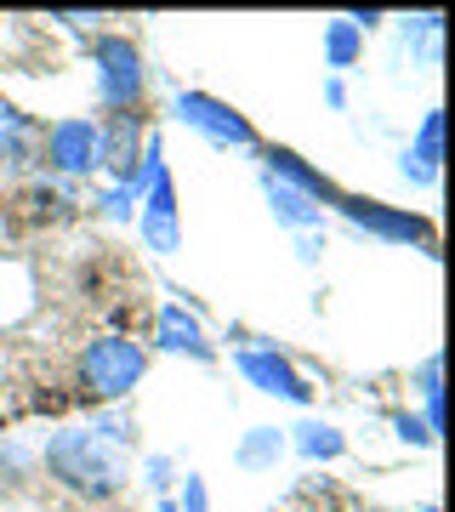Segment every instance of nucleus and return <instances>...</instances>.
<instances>
[{
  "instance_id": "1",
  "label": "nucleus",
  "mask_w": 455,
  "mask_h": 512,
  "mask_svg": "<svg viewBox=\"0 0 455 512\" xmlns=\"http://www.w3.org/2000/svg\"><path fill=\"white\" fill-rule=\"evenodd\" d=\"M126 450H131V421L103 416V421H91V427L52 433V444H46V473L69 495L109 501L126 484Z\"/></svg>"
},
{
  "instance_id": "2",
  "label": "nucleus",
  "mask_w": 455,
  "mask_h": 512,
  "mask_svg": "<svg viewBox=\"0 0 455 512\" xmlns=\"http://www.w3.org/2000/svg\"><path fill=\"white\" fill-rule=\"evenodd\" d=\"M148 370V353L137 348V342H126V336H97L86 353H80V387H86L91 399H126L131 387L143 382Z\"/></svg>"
},
{
  "instance_id": "3",
  "label": "nucleus",
  "mask_w": 455,
  "mask_h": 512,
  "mask_svg": "<svg viewBox=\"0 0 455 512\" xmlns=\"http://www.w3.org/2000/svg\"><path fill=\"white\" fill-rule=\"evenodd\" d=\"M91 69H97V97L109 103V114H126L143 103V57L120 35H103L91 46Z\"/></svg>"
},
{
  "instance_id": "4",
  "label": "nucleus",
  "mask_w": 455,
  "mask_h": 512,
  "mask_svg": "<svg viewBox=\"0 0 455 512\" xmlns=\"http://www.w3.org/2000/svg\"><path fill=\"white\" fill-rule=\"evenodd\" d=\"M137 188H148V211H143V239L154 245V251H177L182 234H177V194H171V171H165L160 160V143H148L143 154V171H137Z\"/></svg>"
},
{
  "instance_id": "5",
  "label": "nucleus",
  "mask_w": 455,
  "mask_h": 512,
  "mask_svg": "<svg viewBox=\"0 0 455 512\" xmlns=\"http://www.w3.org/2000/svg\"><path fill=\"white\" fill-rule=\"evenodd\" d=\"M137 148H143V114H137V109L109 114V120L97 126V165H109L114 183L131 188V194H137V171H143Z\"/></svg>"
},
{
  "instance_id": "6",
  "label": "nucleus",
  "mask_w": 455,
  "mask_h": 512,
  "mask_svg": "<svg viewBox=\"0 0 455 512\" xmlns=\"http://www.w3.org/2000/svg\"><path fill=\"white\" fill-rule=\"evenodd\" d=\"M177 114H182V126H194L200 137H211L217 148H251L256 143L251 120L234 114L228 103H217V97H205V92H182L177 97Z\"/></svg>"
},
{
  "instance_id": "7",
  "label": "nucleus",
  "mask_w": 455,
  "mask_h": 512,
  "mask_svg": "<svg viewBox=\"0 0 455 512\" xmlns=\"http://www.w3.org/2000/svg\"><path fill=\"white\" fill-rule=\"evenodd\" d=\"M46 160L63 177H80V171H97V126L91 120H57L46 131Z\"/></svg>"
},
{
  "instance_id": "8",
  "label": "nucleus",
  "mask_w": 455,
  "mask_h": 512,
  "mask_svg": "<svg viewBox=\"0 0 455 512\" xmlns=\"http://www.w3.org/2000/svg\"><path fill=\"white\" fill-rule=\"evenodd\" d=\"M239 370H245V382H256L262 393H273V399H291V404H308V393L313 387L296 376L279 353H268V348H245L239 353Z\"/></svg>"
},
{
  "instance_id": "9",
  "label": "nucleus",
  "mask_w": 455,
  "mask_h": 512,
  "mask_svg": "<svg viewBox=\"0 0 455 512\" xmlns=\"http://www.w3.org/2000/svg\"><path fill=\"white\" fill-rule=\"evenodd\" d=\"M154 336H160V348H171V353L211 359V342H205L200 319H194V313H182V308H160V319H154Z\"/></svg>"
},
{
  "instance_id": "10",
  "label": "nucleus",
  "mask_w": 455,
  "mask_h": 512,
  "mask_svg": "<svg viewBox=\"0 0 455 512\" xmlns=\"http://www.w3.org/2000/svg\"><path fill=\"white\" fill-rule=\"evenodd\" d=\"M342 211L359 228H370V234H382V239H421L427 228H421V217H404V211H387V205L376 200H342Z\"/></svg>"
},
{
  "instance_id": "11",
  "label": "nucleus",
  "mask_w": 455,
  "mask_h": 512,
  "mask_svg": "<svg viewBox=\"0 0 455 512\" xmlns=\"http://www.w3.org/2000/svg\"><path fill=\"white\" fill-rule=\"evenodd\" d=\"M438 148H444V114H427L416 131V143H410V154H404V177H416V183H433L438 177Z\"/></svg>"
},
{
  "instance_id": "12",
  "label": "nucleus",
  "mask_w": 455,
  "mask_h": 512,
  "mask_svg": "<svg viewBox=\"0 0 455 512\" xmlns=\"http://www.w3.org/2000/svg\"><path fill=\"white\" fill-rule=\"evenodd\" d=\"M268 205H273V217L285 222V228H296V234H313L319 228V200H308L291 183H273L268 177Z\"/></svg>"
},
{
  "instance_id": "13",
  "label": "nucleus",
  "mask_w": 455,
  "mask_h": 512,
  "mask_svg": "<svg viewBox=\"0 0 455 512\" xmlns=\"http://www.w3.org/2000/svg\"><path fill=\"white\" fill-rule=\"evenodd\" d=\"M29 160V120L12 103H0V165H23Z\"/></svg>"
},
{
  "instance_id": "14",
  "label": "nucleus",
  "mask_w": 455,
  "mask_h": 512,
  "mask_svg": "<svg viewBox=\"0 0 455 512\" xmlns=\"http://www.w3.org/2000/svg\"><path fill=\"white\" fill-rule=\"evenodd\" d=\"M279 450H285L279 427H251V433H245V444H239V467L262 473V467H273V461H279Z\"/></svg>"
},
{
  "instance_id": "15",
  "label": "nucleus",
  "mask_w": 455,
  "mask_h": 512,
  "mask_svg": "<svg viewBox=\"0 0 455 512\" xmlns=\"http://www.w3.org/2000/svg\"><path fill=\"white\" fill-rule=\"evenodd\" d=\"M296 450L308 461H330V456H342V433L325 427V421H308V427H296Z\"/></svg>"
},
{
  "instance_id": "16",
  "label": "nucleus",
  "mask_w": 455,
  "mask_h": 512,
  "mask_svg": "<svg viewBox=\"0 0 455 512\" xmlns=\"http://www.w3.org/2000/svg\"><path fill=\"white\" fill-rule=\"evenodd\" d=\"M359 46H364V29H359L353 18L330 23V35H325V52H330V63H336V69H347V63L359 57Z\"/></svg>"
},
{
  "instance_id": "17",
  "label": "nucleus",
  "mask_w": 455,
  "mask_h": 512,
  "mask_svg": "<svg viewBox=\"0 0 455 512\" xmlns=\"http://www.w3.org/2000/svg\"><path fill=\"white\" fill-rule=\"evenodd\" d=\"M177 512H211V495H205V478H182V507Z\"/></svg>"
},
{
  "instance_id": "18",
  "label": "nucleus",
  "mask_w": 455,
  "mask_h": 512,
  "mask_svg": "<svg viewBox=\"0 0 455 512\" xmlns=\"http://www.w3.org/2000/svg\"><path fill=\"white\" fill-rule=\"evenodd\" d=\"M143 478L154 484V490H165V484H171V461H165V456H148V461H143Z\"/></svg>"
},
{
  "instance_id": "19",
  "label": "nucleus",
  "mask_w": 455,
  "mask_h": 512,
  "mask_svg": "<svg viewBox=\"0 0 455 512\" xmlns=\"http://www.w3.org/2000/svg\"><path fill=\"white\" fill-rule=\"evenodd\" d=\"M131 200H137V194H131V188H114L109 200H103V211H109V217L120 222V217H131Z\"/></svg>"
},
{
  "instance_id": "20",
  "label": "nucleus",
  "mask_w": 455,
  "mask_h": 512,
  "mask_svg": "<svg viewBox=\"0 0 455 512\" xmlns=\"http://www.w3.org/2000/svg\"><path fill=\"white\" fill-rule=\"evenodd\" d=\"M393 427H399V439H410V444H433V433H427V427H421L416 416H399Z\"/></svg>"
},
{
  "instance_id": "21",
  "label": "nucleus",
  "mask_w": 455,
  "mask_h": 512,
  "mask_svg": "<svg viewBox=\"0 0 455 512\" xmlns=\"http://www.w3.org/2000/svg\"><path fill=\"white\" fill-rule=\"evenodd\" d=\"M421 393H427V399H438V353L421 365Z\"/></svg>"
},
{
  "instance_id": "22",
  "label": "nucleus",
  "mask_w": 455,
  "mask_h": 512,
  "mask_svg": "<svg viewBox=\"0 0 455 512\" xmlns=\"http://www.w3.org/2000/svg\"><path fill=\"white\" fill-rule=\"evenodd\" d=\"M154 512H177V507H171V501H160V507H154Z\"/></svg>"
},
{
  "instance_id": "23",
  "label": "nucleus",
  "mask_w": 455,
  "mask_h": 512,
  "mask_svg": "<svg viewBox=\"0 0 455 512\" xmlns=\"http://www.w3.org/2000/svg\"><path fill=\"white\" fill-rule=\"evenodd\" d=\"M421 512H438V507H421Z\"/></svg>"
}]
</instances>
